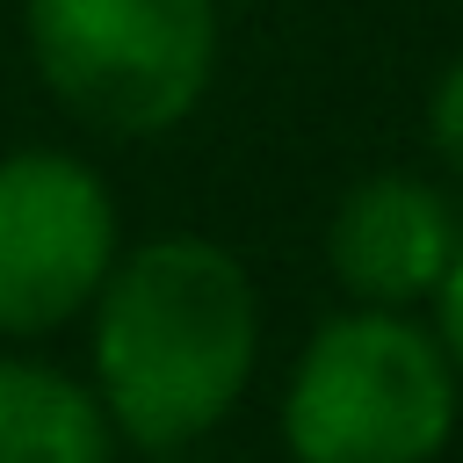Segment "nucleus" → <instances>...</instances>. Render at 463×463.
Listing matches in <instances>:
<instances>
[{"mask_svg":"<svg viewBox=\"0 0 463 463\" xmlns=\"http://www.w3.org/2000/svg\"><path fill=\"white\" fill-rule=\"evenodd\" d=\"M434 340H441V354H449L456 376H463V246H456V260H449L441 282H434Z\"/></svg>","mask_w":463,"mask_h":463,"instance_id":"8","label":"nucleus"},{"mask_svg":"<svg viewBox=\"0 0 463 463\" xmlns=\"http://www.w3.org/2000/svg\"><path fill=\"white\" fill-rule=\"evenodd\" d=\"M463 232L441 188H427L420 174H369L333 203L326 224V268L354 304H383L405 311L420 297H434L441 268L456 260Z\"/></svg>","mask_w":463,"mask_h":463,"instance_id":"5","label":"nucleus"},{"mask_svg":"<svg viewBox=\"0 0 463 463\" xmlns=\"http://www.w3.org/2000/svg\"><path fill=\"white\" fill-rule=\"evenodd\" d=\"M260 369V289L246 260L203 232L123 246L87 304V383L130 449H188L217 434Z\"/></svg>","mask_w":463,"mask_h":463,"instance_id":"1","label":"nucleus"},{"mask_svg":"<svg viewBox=\"0 0 463 463\" xmlns=\"http://www.w3.org/2000/svg\"><path fill=\"white\" fill-rule=\"evenodd\" d=\"M116 253L123 217L101 166L65 145L0 152V340H43L87 318Z\"/></svg>","mask_w":463,"mask_h":463,"instance_id":"4","label":"nucleus"},{"mask_svg":"<svg viewBox=\"0 0 463 463\" xmlns=\"http://www.w3.org/2000/svg\"><path fill=\"white\" fill-rule=\"evenodd\" d=\"M116 427L87 376L0 354V463H116Z\"/></svg>","mask_w":463,"mask_h":463,"instance_id":"6","label":"nucleus"},{"mask_svg":"<svg viewBox=\"0 0 463 463\" xmlns=\"http://www.w3.org/2000/svg\"><path fill=\"white\" fill-rule=\"evenodd\" d=\"M22 51L72 123L166 137L217 80V0H22Z\"/></svg>","mask_w":463,"mask_h":463,"instance_id":"3","label":"nucleus"},{"mask_svg":"<svg viewBox=\"0 0 463 463\" xmlns=\"http://www.w3.org/2000/svg\"><path fill=\"white\" fill-rule=\"evenodd\" d=\"M427 137H434L441 166L463 174V51L441 65V80H434V94H427Z\"/></svg>","mask_w":463,"mask_h":463,"instance_id":"7","label":"nucleus"},{"mask_svg":"<svg viewBox=\"0 0 463 463\" xmlns=\"http://www.w3.org/2000/svg\"><path fill=\"white\" fill-rule=\"evenodd\" d=\"M456 434V362L383 304L326 318L282 391L289 463H434Z\"/></svg>","mask_w":463,"mask_h":463,"instance_id":"2","label":"nucleus"}]
</instances>
